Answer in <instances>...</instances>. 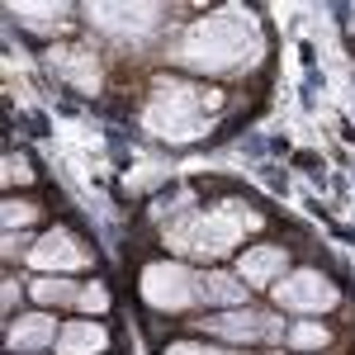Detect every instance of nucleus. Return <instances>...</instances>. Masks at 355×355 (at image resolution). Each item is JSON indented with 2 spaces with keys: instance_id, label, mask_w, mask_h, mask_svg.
Returning <instances> with one entry per match:
<instances>
[{
  "instance_id": "nucleus-1",
  "label": "nucleus",
  "mask_w": 355,
  "mask_h": 355,
  "mask_svg": "<svg viewBox=\"0 0 355 355\" xmlns=\"http://www.w3.org/2000/svg\"><path fill=\"white\" fill-rule=\"evenodd\" d=\"M256 48H261V38H256L251 19L237 10H223V15H204L199 24L185 28L175 57L194 71H237L242 62L256 57Z\"/></svg>"
},
{
  "instance_id": "nucleus-2",
  "label": "nucleus",
  "mask_w": 355,
  "mask_h": 355,
  "mask_svg": "<svg viewBox=\"0 0 355 355\" xmlns=\"http://www.w3.org/2000/svg\"><path fill=\"white\" fill-rule=\"evenodd\" d=\"M218 105L214 90H199L190 81H162L147 105V128L166 142H190L209 128V110Z\"/></svg>"
},
{
  "instance_id": "nucleus-3",
  "label": "nucleus",
  "mask_w": 355,
  "mask_h": 355,
  "mask_svg": "<svg viewBox=\"0 0 355 355\" xmlns=\"http://www.w3.org/2000/svg\"><path fill=\"white\" fill-rule=\"evenodd\" d=\"M242 227L246 218L237 209H209V214H190L175 227H166V242L190 256H223L232 251V242H242Z\"/></svg>"
},
{
  "instance_id": "nucleus-4",
  "label": "nucleus",
  "mask_w": 355,
  "mask_h": 355,
  "mask_svg": "<svg viewBox=\"0 0 355 355\" xmlns=\"http://www.w3.org/2000/svg\"><path fill=\"white\" fill-rule=\"evenodd\" d=\"M194 294H199V279L185 266H175V261H162V266H147L142 270V299L152 303V308L180 313V308L194 303Z\"/></svg>"
},
{
  "instance_id": "nucleus-5",
  "label": "nucleus",
  "mask_w": 355,
  "mask_h": 355,
  "mask_svg": "<svg viewBox=\"0 0 355 355\" xmlns=\"http://www.w3.org/2000/svg\"><path fill=\"white\" fill-rule=\"evenodd\" d=\"M275 303L289 308V313H322L336 303V284L322 279L318 270H303V275H289L275 284Z\"/></svg>"
},
{
  "instance_id": "nucleus-6",
  "label": "nucleus",
  "mask_w": 355,
  "mask_h": 355,
  "mask_svg": "<svg viewBox=\"0 0 355 355\" xmlns=\"http://www.w3.org/2000/svg\"><path fill=\"white\" fill-rule=\"evenodd\" d=\"M204 331H218L227 341H275V336H279V318L237 308V313H227V318H204Z\"/></svg>"
},
{
  "instance_id": "nucleus-7",
  "label": "nucleus",
  "mask_w": 355,
  "mask_h": 355,
  "mask_svg": "<svg viewBox=\"0 0 355 355\" xmlns=\"http://www.w3.org/2000/svg\"><path fill=\"white\" fill-rule=\"evenodd\" d=\"M28 261H33V266H43V270H81V266H85V251H81V242H76L71 232L53 227L48 237H38V242H33Z\"/></svg>"
},
{
  "instance_id": "nucleus-8",
  "label": "nucleus",
  "mask_w": 355,
  "mask_h": 355,
  "mask_svg": "<svg viewBox=\"0 0 355 355\" xmlns=\"http://www.w3.org/2000/svg\"><path fill=\"white\" fill-rule=\"evenodd\" d=\"M90 19L110 33H147V28H157L162 10L157 5H95Z\"/></svg>"
},
{
  "instance_id": "nucleus-9",
  "label": "nucleus",
  "mask_w": 355,
  "mask_h": 355,
  "mask_svg": "<svg viewBox=\"0 0 355 355\" xmlns=\"http://www.w3.org/2000/svg\"><path fill=\"white\" fill-rule=\"evenodd\" d=\"M284 261H289V256H284V246H251L237 270H242L246 284H275V279L284 275Z\"/></svg>"
},
{
  "instance_id": "nucleus-10",
  "label": "nucleus",
  "mask_w": 355,
  "mask_h": 355,
  "mask_svg": "<svg viewBox=\"0 0 355 355\" xmlns=\"http://www.w3.org/2000/svg\"><path fill=\"white\" fill-rule=\"evenodd\" d=\"M105 346H110V331L100 322H71L57 336V355H100Z\"/></svg>"
},
{
  "instance_id": "nucleus-11",
  "label": "nucleus",
  "mask_w": 355,
  "mask_h": 355,
  "mask_svg": "<svg viewBox=\"0 0 355 355\" xmlns=\"http://www.w3.org/2000/svg\"><path fill=\"white\" fill-rule=\"evenodd\" d=\"M53 331H57V322L43 318V313L15 318V327H10V351H43V346H53Z\"/></svg>"
},
{
  "instance_id": "nucleus-12",
  "label": "nucleus",
  "mask_w": 355,
  "mask_h": 355,
  "mask_svg": "<svg viewBox=\"0 0 355 355\" xmlns=\"http://www.w3.org/2000/svg\"><path fill=\"white\" fill-rule=\"evenodd\" d=\"M48 62H53L71 85L95 90V62H90V53H81V48H57V53H48Z\"/></svg>"
},
{
  "instance_id": "nucleus-13",
  "label": "nucleus",
  "mask_w": 355,
  "mask_h": 355,
  "mask_svg": "<svg viewBox=\"0 0 355 355\" xmlns=\"http://www.w3.org/2000/svg\"><path fill=\"white\" fill-rule=\"evenodd\" d=\"M199 294H204L209 303H242L246 299V284H242V279H232V275L209 270V275H199Z\"/></svg>"
},
{
  "instance_id": "nucleus-14",
  "label": "nucleus",
  "mask_w": 355,
  "mask_h": 355,
  "mask_svg": "<svg viewBox=\"0 0 355 355\" xmlns=\"http://www.w3.org/2000/svg\"><path fill=\"white\" fill-rule=\"evenodd\" d=\"M10 15H19V24L28 28H62L67 5H10Z\"/></svg>"
},
{
  "instance_id": "nucleus-15",
  "label": "nucleus",
  "mask_w": 355,
  "mask_h": 355,
  "mask_svg": "<svg viewBox=\"0 0 355 355\" xmlns=\"http://www.w3.org/2000/svg\"><path fill=\"white\" fill-rule=\"evenodd\" d=\"M33 299L38 303H71L76 289H71L67 279H33Z\"/></svg>"
},
{
  "instance_id": "nucleus-16",
  "label": "nucleus",
  "mask_w": 355,
  "mask_h": 355,
  "mask_svg": "<svg viewBox=\"0 0 355 355\" xmlns=\"http://www.w3.org/2000/svg\"><path fill=\"white\" fill-rule=\"evenodd\" d=\"M289 341H294L299 351H318V346H327V331H322V327H313V322H303V327L289 331Z\"/></svg>"
},
{
  "instance_id": "nucleus-17",
  "label": "nucleus",
  "mask_w": 355,
  "mask_h": 355,
  "mask_svg": "<svg viewBox=\"0 0 355 355\" xmlns=\"http://www.w3.org/2000/svg\"><path fill=\"white\" fill-rule=\"evenodd\" d=\"M28 218H33V204H19V199L5 204V227L10 232H15V223H28Z\"/></svg>"
},
{
  "instance_id": "nucleus-18",
  "label": "nucleus",
  "mask_w": 355,
  "mask_h": 355,
  "mask_svg": "<svg viewBox=\"0 0 355 355\" xmlns=\"http://www.w3.org/2000/svg\"><path fill=\"white\" fill-rule=\"evenodd\" d=\"M105 303H110V294H105L100 284H90V289L81 294V308H85V313H105Z\"/></svg>"
},
{
  "instance_id": "nucleus-19",
  "label": "nucleus",
  "mask_w": 355,
  "mask_h": 355,
  "mask_svg": "<svg viewBox=\"0 0 355 355\" xmlns=\"http://www.w3.org/2000/svg\"><path fill=\"white\" fill-rule=\"evenodd\" d=\"M166 355H223V351H214V346H199V341H180V346H171Z\"/></svg>"
},
{
  "instance_id": "nucleus-20",
  "label": "nucleus",
  "mask_w": 355,
  "mask_h": 355,
  "mask_svg": "<svg viewBox=\"0 0 355 355\" xmlns=\"http://www.w3.org/2000/svg\"><path fill=\"white\" fill-rule=\"evenodd\" d=\"M28 237L24 232H5V256H24V251H33V246H24Z\"/></svg>"
},
{
  "instance_id": "nucleus-21",
  "label": "nucleus",
  "mask_w": 355,
  "mask_h": 355,
  "mask_svg": "<svg viewBox=\"0 0 355 355\" xmlns=\"http://www.w3.org/2000/svg\"><path fill=\"white\" fill-rule=\"evenodd\" d=\"M5 180L15 185V180H28V171H24V162H10V171H5Z\"/></svg>"
},
{
  "instance_id": "nucleus-22",
  "label": "nucleus",
  "mask_w": 355,
  "mask_h": 355,
  "mask_svg": "<svg viewBox=\"0 0 355 355\" xmlns=\"http://www.w3.org/2000/svg\"><path fill=\"white\" fill-rule=\"evenodd\" d=\"M351 24H355V15H351Z\"/></svg>"
}]
</instances>
